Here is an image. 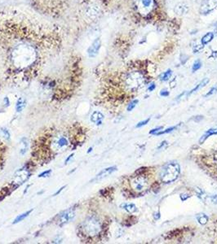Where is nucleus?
Returning a JSON list of instances; mask_svg holds the SVG:
<instances>
[{"label": "nucleus", "mask_w": 217, "mask_h": 244, "mask_svg": "<svg viewBox=\"0 0 217 244\" xmlns=\"http://www.w3.org/2000/svg\"><path fill=\"white\" fill-rule=\"evenodd\" d=\"M104 118H105V116H104V115L101 113V111H96L91 115L90 120H91L92 123L96 124V125H101L102 124V122H103Z\"/></svg>", "instance_id": "f8f14e48"}, {"label": "nucleus", "mask_w": 217, "mask_h": 244, "mask_svg": "<svg viewBox=\"0 0 217 244\" xmlns=\"http://www.w3.org/2000/svg\"><path fill=\"white\" fill-rule=\"evenodd\" d=\"M100 48V41L96 40V42L93 43L91 48L89 50V54L91 56H95L98 52V50Z\"/></svg>", "instance_id": "aec40b11"}, {"label": "nucleus", "mask_w": 217, "mask_h": 244, "mask_svg": "<svg viewBox=\"0 0 217 244\" xmlns=\"http://www.w3.org/2000/svg\"><path fill=\"white\" fill-rule=\"evenodd\" d=\"M195 192H196V195H197V196L199 199H201L202 200H203V201H205L206 199V197H207V195H206V193L204 192L202 189L200 188H196V190H195Z\"/></svg>", "instance_id": "5701e85b"}, {"label": "nucleus", "mask_w": 217, "mask_h": 244, "mask_svg": "<svg viewBox=\"0 0 217 244\" xmlns=\"http://www.w3.org/2000/svg\"><path fill=\"white\" fill-rule=\"evenodd\" d=\"M21 144L23 145V147L21 148V150H20V154L21 155H25V152H26V149H27V146H28V144H27V142H26V139L25 138H23L22 141H21Z\"/></svg>", "instance_id": "bb28decb"}, {"label": "nucleus", "mask_w": 217, "mask_h": 244, "mask_svg": "<svg viewBox=\"0 0 217 244\" xmlns=\"http://www.w3.org/2000/svg\"><path fill=\"white\" fill-rule=\"evenodd\" d=\"M37 59V52L33 46L20 43L12 49L11 53V64L18 70H25L33 65Z\"/></svg>", "instance_id": "f03ea898"}, {"label": "nucleus", "mask_w": 217, "mask_h": 244, "mask_svg": "<svg viewBox=\"0 0 217 244\" xmlns=\"http://www.w3.org/2000/svg\"><path fill=\"white\" fill-rule=\"evenodd\" d=\"M196 218H197V221H198L200 225H206L207 221H208V217L206 214H204V213L197 214Z\"/></svg>", "instance_id": "412c9836"}, {"label": "nucleus", "mask_w": 217, "mask_h": 244, "mask_svg": "<svg viewBox=\"0 0 217 244\" xmlns=\"http://www.w3.org/2000/svg\"><path fill=\"white\" fill-rule=\"evenodd\" d=\"M51 173H52V170H46L44 171V172H43L42 173H40L39 175H38V177L39 178H45V177H48V176H50V174H51Z\"/></svg>", "instance_id": "c756f323"}, {"label": "nucleus", "mask_w": 217, "mask_h": 244, "mask_svg": "<svg viewBox=\"0 0 217 244\" xmlns=\"http://www.w3.org/2000/svg\"><path fill=\"white\" fill-rule=\"evenodd\" d=\"M177 127H178V125L170 127V128H168V129H165V130H163V129H162L161 131H159L158 133H156V135L158 136V135H163V134H166V133H171V132H172L173 130H175V129H176Z\"/></svg>", "instance_id": "393cba45"}, {"label": "nucleus", "mask_w": 217, "mask_h": 244, "mask_svg": "<svg viewBox=\"0 0 217 244\" xmlns=\"http://www.w3.org/2000/svg\"><path fill=\"white\" fill-rule=\"evenodd\" d=\"M134 2L137 12L145 17L152 13L158 7L156 0H134Z\"/></svg>", "instance_id": "423d86ee"}, {"label": "nucleus", "mask_w": 217, "mask_h": 244, "mask_svg": "<svg viewBox=\"0 0 217 244\" xmlns=\"http://www.w3.org/2000/svg\"><path fill=\"white\" fill-rule=\"evenodd\" d=\"M189 10V6L184 2H180L175 7L174 11L175 13L178 15V16H184L185 14L188 13Z\"/></svg>", "instance_id": "9b49d317"}, {"label": "nucleus", "mask_w": 217, "mask_h": 244, "mask_svg": "<svg viewBox=\"0 0 217 244\" xmlns=\"http://www.w3.org/2000/svg\"><path fill=\"white\" fill-rule=\"evenodd\" d=\"M150 118L149 117L148 119H146V120H142V121H140L139 123H137V126L136 127H137V128H141V127L145 126V125H146V124H147L148 123L150 122Z\"/></svg>", "instance_id": "cd10ccee"}, {"label": "nucleus", "mask_w": 217, "mask_h": 244, "mask_svg": "<svg viewBox=\"0 0 217 244\" xmlns=\"http://www.w3.org/2000/svg\"><path fill=\"white\" fill-rule=\"evenodd\" d=\"M115 171H117V167L116 166H111V167H108V168H105V169H102V170L100 172V173L97 174V175L95 177V178L93 179V181L95 182H98V181H101V180L104 179V178H107L110 174H112L113 173H114Z\"/></svg>", "instance_id": "1a4fd4ad"}, {"label": "nucleus", "mask_w": 217, "mask_h": 244, "mask_svg": "<svg viewBox=\"0 0 217 244\" xmlns=\"http://www.w3.org/2000/svg\"><path fill=\"white\" fill-rule=\"evenodd\" d=\"M6 152H7V146L0 140V170H2L4 166L5 160H6Z\"/></svg>", "instance_id": "ddd939ff"}, {"label": "nucleus", "mask_w": 217, "mask_h": 244, "mask_svg": "<svg viewBox=\"0 0 217 244\" xmlns=\"http://www.w3.org/2000/svg\"><path fill=\"white\" fill-rule=\"evenodd\" d=\"M156 88V86H155V84L153 82L152 84H150V86H149V87H148V91H153L154 90V89Z\"/></svg>", "instance_id": "f704fd0d"}, {"label": "nucleus", "mask_w": 217, "mask_h": 244, "mask_svg": "<svg viewBox=\"0 0 217 244\" xmlns=\"http://www.w3.org/2000/svg\"><path fill=\"white\" fill-rule=\"evenodd\" d=\"M2 130H1V132H2V133H3V136H4L5 138H10V133L8 132V130L6 129H3V128H2Z\"/></svg>", "instance_id": "2f4dec72"}, {"label": "nucleus", "mask_w": 217, "mask_h": 244, "mask_svg": "<svg viewBox=\"0 0 217 244\" xmlns=\"http://www.w3.org/2000/svg\"><path fill=\"white\" fill-rule=\"evenodd\" d=\"M202 65V61L200 60H196L194 61V63H193V65L192 66V72L193 73H195L196 71H197L198 69H201Z\"/></svg>", "instance_id": "b1692460"}, {"label": "nucleus", "mask_w": 217, "mask_h": 244, "mask_svg": "<svg viewBox=\"0 0 217 244\" xmlns=\"http://www.w3.org/2000/svg\"><path fill=\"white\" fill-rule=\"evenodd\" d=\"M216 160H217V155H216Z\"/></svg>", "instance_id": "ea45409f"}, {"label": "nucleus", "mask_w": 217, "mask_h": 244, "mask_svg": "<svg viewBox=\"0 0 217 244\" xmlns=\"http://www.w3.org/2000/svg\"><path fill=\"white\" fill-rule=\"evenodd\" d=\"M84 131L78 124L70 126L51 127L34 140L31 155L38 164H47L52 158L83 142Z\"/></svg>", "instance_id": "f257e3e1"}, {"label": "nucleus", "mask_w": 217, "mask_h": 244, "mask_svg": "<svg viewBox=\"0 0 217 244\" xmlns=\"http://www.w3.org/2000/svg\"><path fill=\"white\" fill-rule=\"evenodd\" d=\"M180 173V167L176 162H168L166 164L160 171V179L163 183L169 184L175 182L179 178Z\"/></svg>", "instance_id": "39448f33"}, {"label": "nucleus", "mask_w": 217, "mask_h": 244, "mask_svg": "<svg viewBox=\"0 0 217 244\" xmlns=\"http://www.w3.org/2000/svg\"><path fill=\"white\" fill-rule=\"evenodd\" d=\"M163 129V126L157 127V128H154V129H153L152 130H150V134H153V135H156V133H158L159 131H161Z\"/></svg>", "instance_id": "c85d7f7f"}, {"label": "nucleus", "mask_w": 217, "mask_h": 244, "mask_svg": "<svg viewBox=\"0 0 217 244\" xmlns=\"http://www.w3.org/2000/svg\"><path fill=\"white\" fill-rule=\"evenodd\" d=\"M32 212H33V209H30V210H29V211L25 212H24V213H22V214H20V215L17 216V217H16V219L14 220L13 224L14 225L17 224V223H19V222L24 221V220H25L27 217H29V215Z\"/></svg>", "instance_id": "6ab92c4d"}, {"label": "nucleus", "mask_w": 217, "mask_h": 244, "mask_svg": "<svg viewBox=\"0 0 217 244\" xmlns=\"http://www.w3.org/2000/svg\"><path fill=\"white\" fill-rule=\"evenodd\" d=\"M138 103H139V100H138V99L132 100V102H131L130 103L128 104V107H127V110H128V111H132V110H133V109H134L135 107H136V106H137Z\"/></svg>", "instance_id": "a878e982"}, {"label": "nucleus", "mask_w": 217, "mask_h": 244, "mask_svg": "<svg viewBox=\"0 0 217 244\" xmlns=\"http://www.w3.org/2000/svg\"><path fill=\"white\" fill-rule=\"evenodd\" d=\"M217 8V0H204L202 2L199 12L202 15H208Z\"/></svg>", "instance_id": "6e6552de"}, {"label": "nucleus", "mask_w": 217, "mask_h": 244, "mask_svg": "<svg viewBox=\"0 0 217 244\" xmlns=\"http://www.w3.org/2000/svg\"><path fill=\"white\" fill-rule=\"evenodd\" d=\"M213 38H214V33H211V32L206 33V34L201 39L202 45V46H205V45L208 44L209 42H210L213 40Z\"/></svg>", "instance_id": "f3484780"}, {"label": "nucleus", "mask_w": 217, "mask_h": 244, "mask_svg": "<svg viewBox=\"0 0 217 244\" xmlns=\"http://www.w3.org/2000/svg\"><path fill=\"white\" fill-rule=\"evenodd\" d=\"M194 1H196V2H202L204 0H194Z\"/></svg>", "instance_id": "58836bf2"}, {"label": "nucleus", "mask_w": 217, "mask_h": 244, "mask_svg": "<svg viewBox=\"0 0 217 244\" xmlns=\"http://www.w3.org/2000/svg\"><path fill=\"white\" fill-rule=\"evenodd\" d=\"M215 134H217V127H212V128L207 129V130H206V132L202 135L201 138H200L199 143L200 144L203 143V142H205L209 137H210V136L212 135H215Z\"/></svg>", "instance_id": "4468645a"}, {"label": "nucleus", "mask_w": 217, "mask_h": 244, "mask_svg": "<svg viewBox=\"0 0 217 244\" xmlns=\"http://www.w3.org/2000/svg\"><path fill=\"white\" fill-rule=\"evenodd\" d=\"M160 95H161L162 97H167V96L169 95V92H168L167 90H162L160 91Z\"/></svg>", "instance_id": "72a5a7b5"}, {"label": "nucleus", "mask_w": 217, "mask_h": 244, "mask_svg": "<svg viewBox=\"0 0 217 244\" xmlns=\"http://www.w3.org/2000/svg\"><path fill=\"white\" fill-rule=\"evenodd\" d=\"M216 92H217V87L214 86V87H212L211 89L209 90V91H208V92H207V93H206V95L205 96H206V97H207V96L211 95L216 93Z\"/></svg>", "instance_id": "7c9ffc66"}, {"label": "nucleus", "mask_w": 217, "mask_h": 244, "mask_svg": "<svg viewBox=\"0 0 217 244\" xmlns=\"http://www.w3.org/2000/svg\"><path fill=\"white\" fill-rule=\"evenodd\" d=\"M208 82H209L208 78H205V79H203V80L202 81V82H200L199 84L197 85V86H195L194 88H193V89L191 90L190 91H189V92H188V96L190 95H192V94L195 93V92H197V90H199L202 89V87L205 86H206V85L207 84Z\"/></svg>", "instance_id": "dca6fc26"}, {"label": "nucleus", "mask_w": 217, "mask_h": 244, "mask_svg": "<svg viewBox=\"0 0 217 244\" xmlns=\"http://www.w3.org/2000/svg\"><path fill=\"white\" fill-rule=\"evenodd\" d=\"M121 208H123V210H125L129 213H135L138 212V208L134 204H127V203H123L120 205Z\"/></svg>", "instance_id": "2eb2a0df"}, {"label": "nucleus", "mask_w": 217, "mask_h": 244, "mask_svg": "<svg viewBox=\"0 0 217 244\" xmlns=\"http://www.w3.org/2000/svg\"><path fill=\"white\" fill-rule=\"evenodd\" d=\"M103 230V224L101 220L96 215L87 216L78 226L79 235L84 238H95L100 236Z\"/></svg>", "instance_id": "7ed1b4c3"}, {"label": "nucleus", "mask_w": 217, "mask_h": 244, "mask_svg": "<svg viewBox=\"0 0 217 244\" xmlns=\"http://www.w3.org/2000/svg\"><path fill=\"white\" fill-rule=\"evenodd\" d=\"M210 200H211V201H212L213 204H217V195H212V196L210 197Z\"/></svg>", "instance_id": "e433bc0d"}, {"label": "nucleus", "mask_w": 217, "mask_h": 244, "mask_svg": "<svg viewBox=\"0 0 217 244\" xmlns=\"http://www.w3.org/2000/svg\"><path fill=\"white\" fill-rule=\"evenodd\" d=\"M145 75L138 70L128 72L123 78V85L127 90L135 92L140 90L145 85Z\"/></svg>", "instance_id": "20e7f679"}, {"label": "nucleus", "mask_w": 217, "mask_h": 244, "mask_svg": "<svg viewBox=\"0 0 217 244\" xmlns=\"http://www.w3.org/2000/svg\"><path fill=\"white\" fill-rule=\"evenodd\" d=\"M171 75H172V71H171V69H167L165 73H163L162 74L161 77H160V80H161L162 82H167V81H168L170 79Z\"/></svg>", "instance_id": "4be33fe9"}, {"label": "nucleus", "mask_w": 217, "mask_h": 244, "mask_svg": "<svg viewBox=\"0 0 217 244\" xmlns=\"http://www.w3.org/2000/svg\"><path fill=\"white\" fill-rule=\"evenodd\" d=\"M180 200L182 201H185L186 200H188L189 198H190V195H189V194H181V195H180Z\"/></svg>", "instance_id": "473e14b6"}, {"label": "nucleus", "mask_w": 217, "mask_h": 244, "mask_svg": "<svg viewBox=\"0 0 217 244\" xmlns=\"http://www.w3.org/2000/svg\"><path fill=\"white\" fill-rule=\"evenodd\" d=\"M166 146H167V141H163V142H162L161 144L159 145L158 147V149L164 148V147H165Z\"/></svg>", "instance_id": "4c0bfd02"}, {"label": "nucleus", "mask_w": 217, "mask_h": 244, "mask_svg": "<svg viewBox=\"0 0 217 244\" xmlns=\"http://www.w3.org/2000/svg\"><path fill=\"white\" fill-rule=\"evenodd\" d=\"M160 217H161V215H160V212H157L154 213V218L155 221H158V220L160 219Z\"/></svg>", "instance_id": "c9c22d12"}, {"label": "nucleus", "mask_w": 217, "mask_h": 244, "mask_svg": "<svg viewBox=\"0 0 217 244\" xmlns=\"http://www.w3.org/2000/svg\"><path fill=\"white\" fill-rule=\"evenodd\" d=\"M75 217V212L74 209H69L60 216V222L62 224H66L68 222L71 221Z\"/></svg>", "instance_id": "9d476101"}, {"label": "nucleus", "mask_w": 217, "mask_h": 244, "mask_svg": "<svg viewBox=\"0 0 217 244\" xmlns=\"http://www.w3.org/2000/svg\"><path fill=\"white\" fill-rule=\"evenodd\" d=\"M26 106V102L23 98H19L16 103V110L17 112H21Z\"/></svg>", "instance_id": "a211bd4d"}, {"label": "nucleus", "mask_w": 217, "mask_h": 244, "mask_svg": "<svg viewBox=\"0 0 217 244\" xmlns=\"http://www.w3.org/2000/svg\"><path fill=\"white\" fill-rule=\"evenodd\" d=\"M131 187L137 193H142L145 191L149 187V180L147 177L143 175L142 173L139 175L135 176L132 178L130 182Z\"/></svg>", "instance_id": "0eeeda50"}]
</instances>
